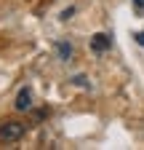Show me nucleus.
Listing matches in <instances>:
<instances>
[{"label":"nucleus","instance_id":"nucleus-5","mask_svg":"<svg viewBox=\"0 0 144 150\" xmlns=\"http://www.w3.org/2000/svg\"><path fill=\"white\" fill-rule=\"evenodd\" d=\"M75 83H78V86H88V81L83 78V75H78V78H75Z\"/></svg>","mask_w":144,"mask_h":150},{"label":"nucleus","instance_id":"nucleus-4","mask_svg":"<svg viewBox=\"0 0 144 150\" xmlns=\"http://www.w3.org/2000/svg\"><path fill=\"white\" fill-rule=\"evenodd\" d=\"M56 51H59V59H64V62L72 56V46H69V43H64V40H59V43H56Z\"/></svg>","mask_w":144,"mask_h":150},{"label":"nucleus","instance_id":"nucleus-2","mask_svg":"<svg viewBox=\"0 0 144 150\" xmlns=\"http://www.w3.org/2000/svg\"><path fill=\"white\" fill-rule=\"evenodd\" d=\"M110 46H112V38H110V35H104V32H96V35L91 38V48H94L96 54L110 51Z\"/></svg>","mask_w":144,"mask_h":150},{"label":"nucleus","instance_id":"nucleus-7","mask_svg":"<svg viewBox=\"0 0 144 150\" xmlns=\"http://www.w3.org/2000/svg\"><path fill=\"white\" fill-rule=\"evenodd\" d=\"M136 43H139V46H144V32H139V35H136Z\"/></svg>","mask_w":144,"mask_h":150},{"label":"nucleus","instance_id":"nucleus-6","mask_svg":"<svg viewBox=\"0 0 144 150\" xmlns=\"http://www.w3.org/2000/svg\"><path fill=\"white\" fill-rule=\"evenodd\" d=\"M134 6H136L139 11H144V0H134Z\"/></svg>","mask_w":144,"mask_h":150},{"label":"nucleus","instance_id":"nucleus-1","mask_svg":"<svg viewBox=\"0 0 144 150\" xmlns=\"http://www.w3.org/2000/svg\"><path fill=\"white\" fill-rule=\"evenodd\" d=\"M24 131H27V126L22 121H3L0 123V139L3 142H16V139L24 137Z\"/></svg>","mask_w":144,"mask_h":150},{"label":"nucleus","instance_id":"nucleus-3","mask_svg":"<svg viewBox=\"0 0 144 150\" xmlns=\"http://www.w3.org/2000/svg\"><path fill=\"white\" fill-rule=\"evenodd\" d=\"M29 107H32V94L27 88H22L19 97H16V110H29Z\"/></svg>","mask_w":144,"mask_h":150}]
</instances>
